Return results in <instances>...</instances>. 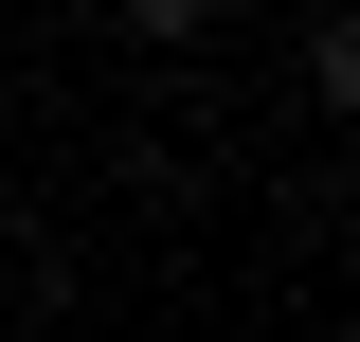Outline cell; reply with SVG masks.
<instances>
[{
	"mask_svg": "<svg viewBox=\"0 0 360 342\" xmlns=\"http://www.w3.org/2000/svg\"><path fill=\"white\" fill-rule=\"evenodd\" d=\"M108 18H127L144 54H180V37H198V18H217V0H108Z\"/></svg>",
	"mask_w": 360,
	"mask_h": 342,
	"instance_id": "6da1fadb",
	"label": "cell"
}]
</instances>
